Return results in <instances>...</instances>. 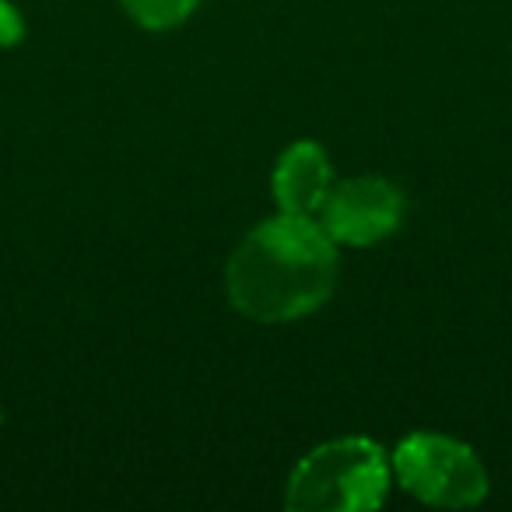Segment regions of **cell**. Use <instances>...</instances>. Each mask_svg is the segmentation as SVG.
I'll use <instances>...</instances> for the list:
<instances>
[{
    "label": "cell",
    "instance_id": "cell-1",
    "mask_svg": "<svg viewBox=\"0 0 512 512\" xmlns=\"http://www.w3.org/2000/svg\"><path fill=\"white\" fill-rule=\"evenodd\" d=\"M228 299L256 323H288L320 309L337 285V242L309 214L256 225L228 260Z\"/></svg>",
    "mask_w": 512,
    "mask_h": 512
},
{
    "label": "cell",
    "instance_id": "cell-2",
    "mask_svg": "<svg viewBox=\"0 0 512 512\" xmlns=\"http://www.w3.org/2000/svg\"><path fill=\"white\" fill-rule=\"evenodd\" d=\"M390 467L376 442L337 439L313 449L288 481L292 512H358L383 505Z\"/></svg>",
    "mask_w": 512,
    "mask_h": 512
},
{
    "label": "cell",
    "instance_id": "cell-3",
    "mask_svg": "<svg viewBox=\"0 0 512 512\" xmlns=\"http://www.w3.org/2000/svg\"><path fill=\"white\" fill-rule=\"evenodd\" d=\"M393 470L414 498L439 509H467L488 495V474L474 449L446 435H407L397 446Z\"/></svg>",
    "mask_w": 512,
    "mask_h": 512
},
{
    "label": "cell",
    "instance_id": "cell-4",
    "mask_svg": "<svg viewBox=\"0 0 512 512\" xmlns=\"http://www.w3.org/2000/svg\"><path fill=\"white\" fill-rule=\"evenodd\" d=\"M404 218V193L383 176H355L330 186L316 221L334 242L344 246H372L397 232Z\"/></svg>",
    "mask_w": 512,
    "mask_h": 512
},
{
    "label": "cell",
    "instance_id": "cell-5",
    "mask_svg": "<svg viewBox=\"0 0 512 512\" xmlns=\"http://www.w3.org/2000/svg\"><path fill=\"white\" fill-rule=\"evenodd\" d=\"M330 162L323 155L320 144H292L281 155L278 172H274V197H278L281 211L288 214H309L316 218V211L323 207L330 193Z\"/></svg>",
    "mask_w": 512,
    "mask_h": 512
},
{
    "label": "cell",
    "instance_id": "cell-6",
    "mask_svg": "<svg viewBox=\"0 0 512 512\" xmlns=\"http://www.w3.org/2000/svg\"><path fill=\"white\" fill-rule=\"evenodd\" d=\"M200 0H123V8L144 25V29H172L179 25Z\"/></svg>",
    "mask_w": 512,
    "mask_h": 512
},
{
    "label": "cell",
    "instance_id": "cell-7",
    "mask_svg": "<svg viewBox=\"0 0 512 512\" xmlns=\"http://www.w3.org/2000/svg\"><path fill=\"white\" fill-rule=\"evenodd\" d=\"M25 25H22V15L11 8L8 0H0V46H15L22 39Z\"/></svg>",
    "mask_w": 512,
    "mask_h": 512
}]
</instances>
